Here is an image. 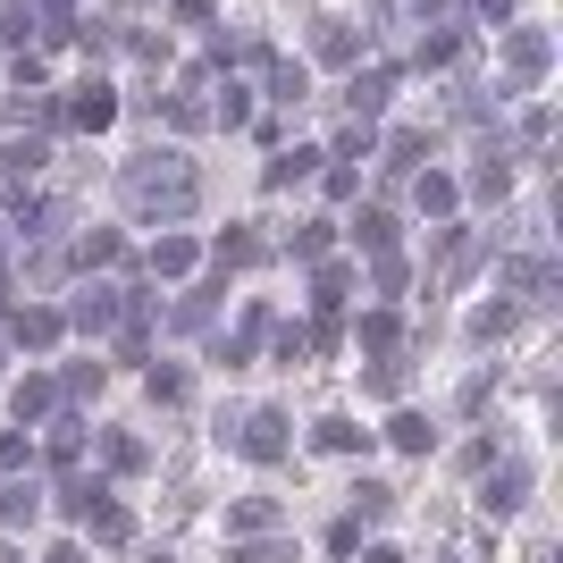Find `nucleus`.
<instances>
[{
  "instance_id": "nucleus-1",
  "label": "nucleus",
  "mask_w": 563,
  "mask_h": 563,
  "mask_svg": "<svg viewBox=\"0 0 563 563\" xmlns=\"http://www.w3.org/2000/svg\"><path fill=\"white\" fill-rule=\"evenodd\" d=\"M126 202H135L143 219H177L194 202V168L168 161V152H161V161H135V168H126Z\"/></svg>"
}]
</instances>
